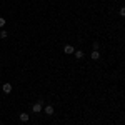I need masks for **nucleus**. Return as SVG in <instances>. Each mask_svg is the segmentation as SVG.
<instances>
[{"label": "nucleus", "instance_id": "1", "mask_svg": "<svg viewBox=\"0 0 125 125\" xmlns=\"http://www.w3.org/2000/svg\"><path fill=\"white\" fill-rule=\"evenodd\" d=\"M42 104H43L42 100H40V102H37V104H33V105H32V110H33L35 114H39L40 110H42Z\"/></svg>", "mask_w": 125, "mask_h": 125}, {"label": "nucleus", "instance_id": "2", "mask_svg": "<svg viewBox=\"0 0 125 125\" xmlns=\"http://www.w3.org/2000/svg\"><path fill=\"white\" fill-rule=\"evenodd\" d=\"M2 90H3V94H10V92H12V85H10V83H3Z\"/></svg>", "mask_w": 125, "mask_h": 125}, {"label": "nucleus", "instance_id": "3", "mask_svg": "<svg viewBox=\"0 0 125 125\" xmlns=\"http://www.w3.org/2000/svg\"><path fill=\"white\" fill-rule=\"evenodd\" d=\"M63 52H65V53H73V52H75V48L72 47V45H65V47H63Z\"/></svg>", "mask_w": 125, "mask_h": 125}, {"label": "nucleus", "instance_id": "4", "mask_svg": "<svg viewBox=\"0 0 125 125\" xmlns=\"http://www.w3.org/2000/svg\"><path fill=\"white\" fill-rule=\"evenodd\" d=\"M19 118H20V122H29V118H30V117L27 115L25 112H22V114L19 115Z\"/></svg>", "mask_w": 125, "mask_h": 125}, {"label": "nucleus", "instance_id": "5", "mask_svg": "<svg viewBox=\"0 0 125 125\" xmlns=\"http://www.w3.org/2000/svg\"><path fill=\"white\" fill-rule=\"evenodd\" d=\"M100 58V52L98 50H92V60H98Z\"/></svg>", "mask_w": 125, "mask_h": 125}, {"label": "nucleus", "instance_id": "6", "mask_svg": "<svg viewBox=\"0 0 125 125\" xmlns=\"http://www.w3.org/2000/svg\"><path fill=\"white\" fill-rule=\"evenodd\" d=\"M45 114H47V115H52V114H53V107L47 105V107H45Z\"/></svg>", "mask_w": 125, "mask_h": 125}, {"label": "nucleus", "instance_id": "7", "mask_svg": "<svg viewBox=\"0 0 125 125\" xmlns=\"http://www.w3.org/2000/svg\"><path fill=\"white\" fill-rule=\"evenodd\" d=\"M73 53H75V57H77L78 60H80V58H83V52H82V50H75Z\"/></svg>", "mask_w": 125, "mask_h": 125}, {"label": "nucleus", "instance_id": "8", "mask_svg": "<svg viewBox=\"0 0 125 125\" xmlns=\"http://www.w3.org/2000/svg\"><path fill=\"white\" fill-rule=\"evenodd\" d=\"M7 37H9V33H7L5 30H2V32H0V39H7Z\"/></svg>", "mask_w": 125, "mask_h": 125}, {"label": "nucleus", "instance_id": "9", "mask_svg": "<svg viewBox=\"0 0 125 125\" xmlns=\"http://www.w3.org/2000/svg\"><path fill=\"white\" fill-rule=\"evenodd\" d=\"M118 13H120V17H125V7H122V9L118 10Z\"/></svg>", "mask_w": 125, "mask_h": 125}, {"label": "nucleus", "instance_id": "10", "mask_svg": "<svg viewBox=\"0 0 125 125\" xmlns=\"http://www.w3.org/2000/svg\"><path fill=\"white\" fill-rule=\"evenodd\" d=\"M3 25H5V19H3V17H0V29H2Z\"/></svg>", "mask_w": 125, "mask_h": 125}]
</instances>
